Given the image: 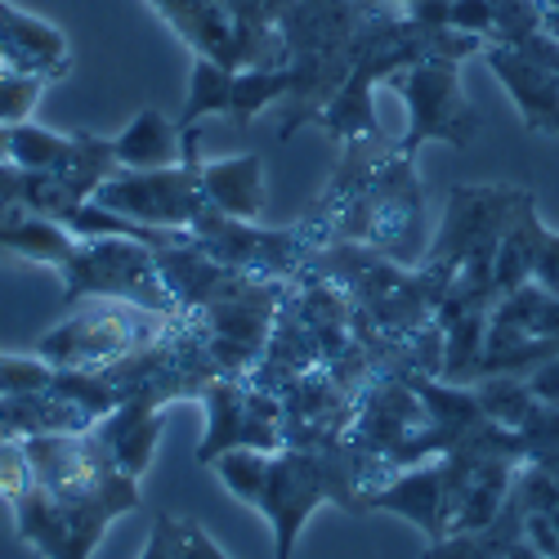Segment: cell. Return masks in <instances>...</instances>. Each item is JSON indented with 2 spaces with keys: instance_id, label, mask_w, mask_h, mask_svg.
<instances>
[{
  "instance_id": "obj_25",
  "label": "cell",
  "mask_w": 559,
  "mask_h": 559,
  "mask_svg": "<svg viewBox=\"0 0 559 559\" xmlns=\"http://www.w3.org/2000/svg\"><path fill=\"white\" fill-rule=\"evenodd\" d=\"M32 484V471H27V452H23V439L0 421V501L14 506L23 497V488Z\"/></svg>"
},
{
  "instance_id": "obj_8",
  "label": "cell",
  "mask_w": 559,
  "mask_h": 559,
  "mask_svg": "<svg viewBox=\"0 0 559 559\" xmlns=\"http://www.w3.org/2000/svg\"><path fill=\"white\" fill-rule=\"evenodd\" d=\"M385 85L399 90L407 104V134L394 139L403 157H416V148H421L426 139H443L452 148L475 144L479 112L461 95V59H452V55L416 59L403 72H394Z\"/></svg>"
},
{
  "instance_id": "obj_27",
  "label": "cell",
  "mask_w": 559,
  "mask_h": 559,
  "mask_svg": "<svg viewBox=\"0 0 559 559\" xmlns=\"http://www.w3.org/2000/svg\"><path fill=\"white\" fill-rule=\"evenodd\" d=\"M170 559H228V555L215 546V537L198 520L170 515Z\"/></svg>"
},
{
  "instance_id": "obj_9",
  "label": "cell",
  "mask_w": 559,
  "mask_h": 559,
  "mask_svg": "<svg viewBox=\"0 0 559 559\" xmlns=\"http://www.w3.org/2000/svg\"><path fill=\"white\" fill-rule=\"evenodd\" d=\"M555 358H559V296L528 283L492 305L475 381L533 377L537 367H546Z\"/></svg>"
},
{
  "instance_id": "obj_6",
  "label": "cell",
  "mask_w": 559,
  "mask_h": 559,
  "mask_svg": "<svg viewBox=\"0 0 559 559\" xmlns=\"http://www.w3.org/2000/svg\"><path fill=\"white\" fill-rule=\"evenodd\" d=\"M528 202H533V193L515 189V183H456L448 193L443 228L421 264H430L448 277H456V273L492 277V260H497L506 228L515 224V215Z\"/></svg>"
},
{
  "instance_id": "obj_18",
  "label": "cell",
  "mask_w": 559,
  "mask_h": 559,
  "mask_svg": "<svg viewBox=\"0 0 559 559\" xmlns=\"http://www.w3.org/2000/svg\"><path fill=\"white\" fill-rule=\"evenodd\" d=\"M81 251V238L50 215H36L23 202H0V255L63 269Z\"/></svg>"
},
{
  "instance_id": "obj_23",
  "label": "cell",
  "mask_w": 559,
  "mask_h": 559,
  "mask_svg": "<svg viewBox=\"0 0 559 559\" xmlns=\"http://www.w3.org/2000/svg\"><path fill=\"white\" fill-rule=\"evenodd\" d=\"M45 85H50L45 76L0 68V126H23V121H32V108L40 104V90H45Z\"/></svg>"
},
{
  "instance_id": "obj_31",
  "label": "cell",
  "mask_w": 559,
  "mask_h": 559,
  "mask_svg": "<svg viewBox=\"0 0 559 559\" xmlns=\"http://www.w3.org/2000/svg\"><path fill=\"white\" fill-rule=\"evenodd\" d=\"M542 27L559 40V5H542Z\"/></svg>"
},
{
  "instance_id": "obj_22",
  "label": "cell",
  "mask_w": 559,
  "mask_h": 559,
  "mask_svg": "<svg viewBox=\"0 0 559 559\" xmlns=\"http://www.w3.org/2000/svg\"><path fill=\"white\" fill-rule=\"evenodd\" d=\"M292 95V72L287 68H247L233 76V99H228V121L247 130L269 104Z\"/></svg>"
},
{
  "instance_id": "obj_33",
  "label": "cell",
  "mask_w": 559,
  "mask_h": 559,
  "mask_svg": "<svg viewBox=\"0 0 559 559\" xmlns=\"http://www.w3.org/2000/svg\"><path fill=\"white\" fill-rule=\"evenodd\" d=\"M0 162H10V126H0Z\"/></svg>"
},
{
  "instance_id": "obj_12",
  "label": "cell",
  "mask_w": 559,
  "mask_h": 559,
  "mask_svg": "<svg viewBox=\"0 0 559 559\" xmlns=\"http://www.w3.org/2000/svg\"><path fill=\"white\" fill-rule=\"evenodd\" d=\"M198 399L206 407V439L198 443L202 465H211L219 452H233V448H255V452L283 448V407H277V394H264L242 377H211Z\"/></svg>"
},
{
  "instance_id": "obj_14",
  "label": "cell",
  "mask_w": 559,
  "mask_h": 559,
  "mask_svg": "<svg viewBox=\"0 0 559 559\" xmlns=\"http://www.w3.org/2000/svg\"><path fill=\"white\" fill-rule=\"evenodd\" d=\"M456 501H461V488H456V471L448 456H435L430 465H412V471H399L385 488H377L367 497V515L371 510H390V515H403L407 524H416L430 542H443L452 537V524H456Z\"/></svg>"
},
{
  "instance_id": "obj_30",
  "label": "cell",
  "mask_w": 559,
  "mask_h": 559,
  "mask_svg": "<svg viewBox=\"0 0 559 559\" xmlns=\"http://www.w3.org/2000/svg\"><path fill=\"white\" fill-rule=\"evenodd\" d=\"M139 559H170V515L162 510V515L153 520V533H148V546Z\"/></svg>"
},
{
  "instance_id": "obj_28",
  "label": "cell",
  "mask_w": 559,
  "mask_h": 559,
  "mask_svg": "<svg viewBox=\"0 0 559 559\" xmlns=\"http://www.w3.org/2000/svg\"><path fill=\"white\" fill-rule=\"evenodd\" d=\"M421 559H501L497 542L479 528V533H452L443 542H430V550Z\"/></svg>"
},
{
  "instance_id": "obj_10",
  "label": "cell",
  "mask_w": 559,
  "mask_h": 559,
  "mask_svg": "<svg viewBox=\"0 0 559 559\" xmlns=\"http://www.w3.org/2000/svg\"><path fill=\"white\" fill-rule=\"evenodd\" d=\"M189 233L211 260H219L233 273L260 277V283H292L313 255L309 242L300 238V228H260V219L255 224L233 219V215H219L215 206H206L189 224Z\"/></svg>"
},
{
  "instance_id": "obj_21",
  "label": "cell",
  "mask_w": 559,
  "mask_h": 559,
  "mask_svg": "<svg viewBox=\"0 0 559 559\" xmlns=\"http://www.w3.org/2000/svg\"><path fill=\"white\" fill-rule=\"evenodd\" d=\"M233 68L215 63V59H202L193 55V81H189V99H183L179 117H175V130H198L206 117H228V99H233Z\"/></svg>"
},
{
  "instance_id": "obj_15",
  "label": "cell",
  "mask_w": 559,
  "mask_h": 559,
  "mask_svg": "<svg viewBox=\"0 0 559 559\" xmlns=\"http://www.w3.org/2000/svg\"><path fill=\"white\" fill-rule=\"evenodd\" d=\"M175 399H183V390L170 385V381H157V385H148V390H139L134 399L117 403V407L104 416V421L95 426L99 443L108 448V456L121 465L126 475L144 479L148 461H153V452H157V439H162V407L175 403Z\"/></svg>"
},
{
  "instance_id": "obj_13",
  "label": "cell",
  "mask_w": 559,
  "mask_h": 559,
  "mask_svg": "<svg viewBox=\"0 0 559 559\" xmlns=\"http://www.w3.org/2000/svg\"><path fill=\"white\" fill-rule=\"evenodd\" d=\"M283 407V448H328L349 439L358 394L328 367H313L277 390Z\"/></svg>"
},
{
  "instance_id": "obj_7",
  "label": "cell",
  "mask_w": 559,
  "mask_h": 559,
  "mask_svg": "<svg viewBox=\"0 0 559 559\" xmlns=\"http://www.w3.org/2000/svg\"><path fill=\"white\" fill-rule=\"evenodd\" d=\"M63 277V292L68 305L81 300H134V305H148V309H166V313H183L166 287V277L157 269V255L148 242H134V238H81V251L55 269Z\"/></svg>"
},
{
  "instance_id": "obj_17",
  "label": "cell",
  "mask_w": 559,
  "mask_h": 559,
  "mask_svg": "<svg viewBox=\"0 0 559 559\" xmlns=\"http://www.w3.org/2000/svg\"><path fill=\"white\" fill-rule=\"evenodd\" d=\"M0 68L59 81L72 68V45L55 23L0 0Z\"/></svg>"
},
{
  "instance_id": "obj_16",
  "label": "cell",
  "mask_w": 559,
  "mask_h": 559,
  "mask_svg": "<svg viewBox=\"0 0 559 559\" xmlns=\"http://www.w3.org/2000/svg\"><path fill=\"white\" fill-rule=\"evenodd\" d=\"M488 59V68L497 72V81L506 85V95L515 99L524 126L533 134H555L559 139V76L546 72L537 59H528L524 50L506 40H492L479 50Z\"/></svg>"
},
{
  "instance_id": "obj_11",
  "label": "cell",
  "mask_w": 559,
  "mask_h": 559,
  "mask_svg": "<svg viewBox=\"0 0 559 559\" xmlns=\"http://www.w3.org/2000/svg\"><path fill=\"white\" fill-rule=\"evenodd\" d=\"M202 162H179V166H162V170H112L95 202L121 219L148 224V228H189L202 211H206V193H202Z\"/></svg>"
},
{
  "instance_id": "obj_26",
  "label": "cell",
  "mask_w": 559,
  "mask_h": 559,
  "mask_svg": "<svg viewBox=\"0 0 559 559\" xmlns=\"http://www.w3.org/2000/svg\"><path fill=\"white\" fill-rule=\"evenodd\" d=\"M528 283L559 296V233L542 224V215L533 219V269H528Z\"/></svg>"
},
{
  "instance_id": "obj_32",
  "label": "cell",
  "mask_w": 559,
  "mask_h": 559,
  "mask_svg": "<svg viewBox=\"0 0 559 559\" xmlns=\"http://www.w3.org/2000/svg\"><path fill=\"white\" fill-rule=\"evenodd\" d=\"M358 5H385V10H407L412 0H358Z\"/></svg>"
},
{
  "instance_id": "obj_29",
  "label": "cell",
  "mask_w": 559,
  "mask_h": 559,
  "mask_svg": "<svg viewBox=\"0 0 559 559\" xmlns=\"http://www.w3.org/2000/svg\"><path fill=\"white\" fill-rule=\"evenodd\" d=\"M528 390H533L542 403H555V407H559V358L533 371V377H528Z\"/></svg>"
},
{
  "instance_id": "obj_1",
  "label": "cell",
  "mask_w": 559,
  "mask_h": 559,
  "mask_svg": "<svg viewBox=\"0 0 559 559\" xmlns=\"http://www.w3.org/2000/svg\"><path fill=\"white\" fill-rule=\"evenodd\" d=\"M211 471L233 497L255 506L269 520L273 559L296 555V537L322 501L349 510V515H367V497L399 475L385 456L358 448L354 439L328 448H277V452L233 448L211 461Z\"/></svg>"
},
{
  "instance_id": "obj_4",
  "label": "cell",
  "mask_w": 559,
  "mask_h": 559,
  "mask_svg": "<svg viewBox=\"0 0 559 559\" xmlns=\"http://www.w3.org/2000/svg\"><path fill=\"white\" fill-rule=\"evenodd\" d=\"M179 318L183 313L95 296V300H81L72 318H63L55 332L40 336L36 358H45L55 371H99L170 336L179 328Z\"/></svg>"
},
{
  "instance_id": "obj_34",
  "label": "cell",
  "mask_w": 559,
  "mask_h": 559,
  "mask_svg": "<svg viewBox=\"0 0 559 559\" xmlns=\"http://www.w3.org/2000/svg\"><path fill=\"white\" fill-rule=\"evenodd\" d=\"M542 5H559V0H542Z\"/></svg>"
},
{
  "instance_id": "obj_3",
  "label": "cell",
  "mask_w": 559,
  "mask_h": 559,
  "mask_svg": "<svg viewBox=\"0 0 559 559\" xmlns=\"http://www.w3.org/2000/svg\"><path fill=\"white\" fill-rule=\"evenodd\" d=\"M148 5L202 59H215L233 72L287 68V0H148Z\"/></svg>"
},
{
  "instance_id": "obj_2",
  "label": "cell",
  "mask_w": 559,
  "mask_h": 559,
  "mask_svg": "<svg viewBox=\"0 0 559 559\" xmlns=\"http://www.w3.org/2000/svg\"><path fill=\"white\" fill-rule=\"evenodd\" d=\"M309 251L358 242L385 251L407 264L421 251V183H416V157H403L394 139L371 134L345 144V162L336 166L328 193H322L305 219L296 224Z\"/></svg>"
},
{
  "instance_id": "obj_24",
  "label": "cell",
  "mask_w": 559,
  "mask_h": 559,
  "mask_svg": "<svg viewBox=\"0 0 559 559\" xmlns=\"http://www.w3.org/2000/svg\"><path fill=\"white\" fill-rule=\"evenodd\" d=\"M59 381V371L45 362V358H10L0 354V399H14V394H40Z\"/></svg>"
},
{
  "instance_id": "obj_19",
  "label": "cell",
  "mask_w": 559,
  "mask_h": 559,
  "mask_svg": "<svg viewBox=\"0 0 559 559\" xmlns=\"http://www.w3.org/2000/svg\"><path fill=\"white\" fill-rule=\"evenodd\" d=\"M202 193L206 206H215L219 215L233 219H260L269 206V183H264V162L255 153H238V157H211L202 162Z\"/></svg>"
},
{
  "instance_id": "obj_20",
  "label": "cell",
  "mask_w": 559,
  "mask_h": 559,
  "mask_svg": "<svg viewBox=\"0 0 559 559\" xmlns=\"http://www.w3.org/2000/svg\"><path fill=\"white\" fill-rule=\"evenodd\" d=\"M112 153L121 170H162V166H179L183 148H179V130L162 108H144L117 139Z\"/></svg>"
},
{
  "instance_id": "obj_5",
  "label": "cell",
  "mask_w": 559,
  "mask_h": 559,
  "mask_svg": "<svg viewBox=\"0 0 559 559\" xmlns=\"http://www.w3.org/2000/svg\"><path fill=\"white\" fill-rule=\"evenodd\" d=\"M139 506V479H121L90 497H50L27 484L23 497L10 506L19 537L45 559H90L99 537Z\"/></svg>"
}]
</instances>
